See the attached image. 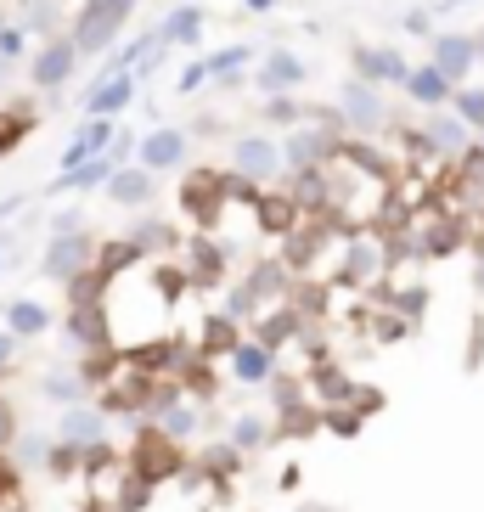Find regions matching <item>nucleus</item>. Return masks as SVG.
Returning <instances> with one entry per match:
<instances>
[{
  "label": "nucleus",
  "instance_id": "obj_1",
  "mask_svg": "<svg viewBox=\"0 0 484 512\" xmlns=\"http://www.w3.org/2000/svg\"><path fill=\"white\" fill-rule=\"evenodd\" d=\"M316 175H321V214L344 231H372L394 197V175L378 164V152L366 141H338L333 158L316 164Z\"/></svg>",
  "mask_w": 484,
  "mask_h": 512
},
{
  "label": "nucleus",
  "instance_id": "obj_2",
  "mask_svg": "<svg viewBox=\"0 0 484 512\" xmlns=\"http://www.w3.org/2000/svg\"><path fill=\"white\" fill-rule=\"evenodd\" d=\"M130 12H136V0H85L79 17H74V29H68L79 62H85V57H107L113 40L124 34V23H130Z\"/></svg>",
  "mask_w": 484,
  "mask_h": 512
},
{
  "label": "nucleus",
  "instance_id": "obj_3",
  "mask_svg": "<svg viewBox=\"0 0 484 512\" xmlns=\"http://www.w3.org/2000/svg\"><path fill=\"white\" fill-rule=\"evenodd\" d=\"M333 107H338V119H344L349 136H378L383 124H389V102H383V91L366 85V79H344Z\"/></svg>",
  "mask_w": 484,
  "mask_h": 512
},
{
  "label": "nucleus",
  "instance_id": "obj_4",
  "mask_svg": "<svg viewBox=\"0 0 484 512\" xmlns=\"http://www.w3.org/2000/svg\"><path fill=\"white\" fill-rule=\"evenodd\" d=\"M231 181L242 186H265V181H282V152H276V136H259V130H248V136H231Z\"/></svg>",
  "mask_w": 484,
  "mask_h": 512
},
{
  "label": "nucleus",
  "instance_id": "obj_5",
  "mask_svg": "<svg viewBox=\"0 0 484 512\" xmlns=\"http://www.w3.org/2000/svg\"><path fill=\"white\" fill-rule=\"evenodd\" d=\"M237 186L242 181H226V175H214V169H197V175H186V181H181V209L192 214L197 226H214L220 209L237 197Z\"/></svg>",
  "mask_w": 484,
  "mask_h": 512
},
{
  "label": "nucleus",
  "instance_id": "obj_6",
  "mask_svg": "<svg viewBox=\"0 0 484 512\" xmlns=\"http://www.w3.org/2000/svg\"><path fill=\"white\" fill-rule=\"evenodd\" d=\"M91 237L79 226H68V231H51V242H46V259H40V276L46 282H74V276H85V265H91Z\"/></svg>",
  "mask_w": 484,
  "mask_h": 512
},
{
  "label": "nucleus",
  "instance_id": "obj_7",
  "mask_svg": "<svg viewBox=\"0 0 484 512\" xmlns=\"http://www.w3.org/2000/svg\"><path fill=\"white\" fill-rule=\"evenodd\" d=\"M74 68H79V51H74V40H68V34H51L46 46L29 57L34 91H62V85L74 79Z\"/></svg>",
  "mask_w": 484,
  "mask_h": 512
},
{
  "label": "nucleus",
  "instance_id": "obj_8",
  "mask_svg": "<svg viewBox=\"0 0 484 512\" xmlns=\"http://www.w3.org/2000/svg\"><path fill=\"white\" fill-rule=\"evenodd\" d=\"M468 136H473L468 124L456 119V113H439V107H423V124L411 130V141H417V147H428L434 158H456L462 147H473Z\"/></svg>",
  "mask_w": 484,
  "mask_h": 512
},
{
  "label": "nucleus",
  "instance_id": "obj_9",
  "mask_svg": "<svg viewBox=\"0 0 484 512\" xmlns=\"http://www.w3.org/2000/svg\"><path fill=\"white\" fill-rule=\"evenodd\" d=\"M349 68H355V79H366V85H400L406 79V51H394V46H349Z\"/></svg>",
  "mask_w": 484,
  "mask_h": 512
},
{
  "label": "nucleus",
  "instance_id": "obj_10",
  "mask_svg": "<svg viewBox=\"0 0 484 512\" xmlns=\"http://www.w3.org/2000/svg\"><path fill=\"white\" fill-rule=\"evenodd\" d=\"M181 467H186V462H181V445H175L169 434H158V428H152V434L136 439V479L164 484V479H175Z\"/></svg>",
  "mask_w": 484,
  "mask_h": 512
},
{
  "label": "nucleus",
  "instance_id": "obj_11",
  "mask_svg": "<svg viewBox=\"0 0 484 512\" xmlns=\"http://www.w3.org/2000/svg\"><path fill=\"white\" fill-rule=\"evenodd\" d=\"M136 164L147 169V175L181 169V164H186V130H169V124H158V130L136 136Z\"/></svg>",
  "mask_w": 484,
  "mask_h": 512
},
{
  "label": "nucleus",
  "instance_id": "obj_12",
  "mask_svg": "<svg viewBox=\"0 0 484 512\" xmlns=\"http://www.w3.org/2000/svg\"><path fill=\"white\" fill-rule=\"evenodd\" d=\"M428 62H434L451 85H468V74L479 68V57H473V34H434V40H428Z\"/></svg>",
  "mask_w": 484,
  "mask_h": 512
},
{
  "label": "nucleus",
  "instance_id": "obj_13",
  "mask_svg": "<svg viewBox=\"0 0 484 512\" xmlns=\"http://www.w3.org/2000/svg\"><path fill=\"white\" fill-rule=\"evenodd\" d=\"M304 79H310V62L299 57V51H265V62H259V74H254V85L265 96H276V91H299Z\"/></svg>",
  "mask_w": 484,
  "mask_h": 512
},
{
  "label": "nucleus",
  "instance_id": "obj_14",
  "mask_svg": "<svg viewBox=\"0 0 484 512\" xmlns=\"http://www.w3.org/2000/svg\"><path fill=\"white\" fill-rule=\"evenodd\" d=\"M130 102H136V74L96 79L91 91H85V119H119Z\"/></svg>",
  "mask_w": 484,
  "mask_h": 512
},
{
  "label": "nucleus",
  "instance_id": "obj_15",
  "mask_svg": "<svg viewBox=\"0 0 484 512\" xmlns=\"http://www.w3.org/2000/svg\"><path fill=\"white\" fill-rule=\"evenodd\" d=\"M383 271V242L366 237V231H349V248H344V265H338V282L361 287Z\"/></svg>",
  "mask_w": 484,
  "mask_h": 512
},
{
  "label": "nucleus",
  "instance_id": "obj_16",
  "mask_svg": "<svg viewBox=\"0 0 484 512\" xmlns=\"http://www.w3.org/2000/svg\"><path fill=\"white\" fill-rule=\"evenodd\" d=\"M400 91H406V102L417 107V113H423V107H445L451 102V79L439 74L434 62H423V68H406V79H400Z\"/></svg>",
  "mask_w": 484,
  "mask_h": 512
},
{
  "label": "nucleus",
  "instance_id": "obj_17",
  "mask_svg": "<svg viewBox=\"0 0 484 512\" xmlns=\"http://www.w3.org/2000/svg\"><path fill=\"white\" fill-rule=\"evenodd\" d=\"M113 130H119L113 119H85L74 136H68V147H62V169H74V164H85V158H96V152H107Z\"/></svg>",
  "mask_w": 484,
  "mask_h": 512
},
{
  "label": "nucleus",
  "instance_id": "obj_18",
  "mask_svg": "<svg viewBox=\"0 0 484 512\" xmlns=\"http://www.w3.org/2000/svg\"><path fill=\"white\" fill-rule=\"evenodd\" d=\"M107 197L124 203V209H147L152 203V175L141 164H119L113 175H107Z\"/></svg>",
  "mask_w": 484,
  "mask_h": 512
},
{
  "label": "nucleus",
  "instance_id": "obj_19",
  "mask_svg": "<svg viewBox=\"0 0 484 512\" xmlns=\"http://www.w3.org/2000/svg\"><path fill=\"white\" fill-rule=\"evenodd\" d=\"M203 62H209V79H220L226 91H237L242 74H248V62H254V46H248V40H231V46L209 51Z\"/></svg>",
  "mask_w": 484,
  "mask_h": 512
},
{
  "label": "nucleus",
  "instance_id": "obj_20",
  "mask_svg": "<svg viewBox=\"0 0 484 512\" xmlns=\"http://www.w3.org/2000/svg\"><path fill=\"white\" fill-rule=\"evenodd\" d=\"M231 377H237V383H271V349L265 344H254V338H248V344H231Z\"/></svg>",
  "mask_w": 484,
  "mask_h": 512
},
{
  "label": "nucleus",
  "instance_id": "obj_21",
  "mask_svg": "<svg viewBox=\"0 0 484 512\" xmlns=\"http://www.w3.org/2000/svg\"><path fill=\"white\" fill-rule=\"evenodd\" d=\"M107 175H113V158L96 152V158H85L74 169H57V186L51 192H91V186H107Z\"/></svg>",
  "mask_w": 484,
  "mask_h": 512
},
{
  "label": "nucleus",
  "instance_id": "obj_22",
  "mask_svg": "<svg viewBox=\"0 0 484 512\" xmlns=\"http://www.w3.org/2000/svg\"><path fill=\"white\" fill-rule=\"evenodd\" d=\"M62 439H68V445H102V439H107V417H102V411H91V406H68V411H62Z\"/></svg>",
  "mask_w": 484,
  "mask_h": 512
},
{
  "label": "nucleus",
  "instance_id": "obj_23",
  "mask_svg": "<svg viewBox=\"0 0 484 512\" xmlns=\"http://www.w3.org/2000/svg\"><path fill=\"white\" fill-rule=\"evenodd\" d=\"M46 327H51L46 304H34V299H12V304H6V332H12V338H34V332H46Z\"/></svg>",
  "mask_w": 484,
  "mask_h": 512
},
{
  "label": "nucleus",
  "instance_id": "obj_24",
  "mask_svg": "<svg viewBox=\"0 0 484 512\" xmlns=\"http://www.w3.org/2000/svg\"><path fill=\"white\" fill-rule=\"evenodd\" d=\"M164 34H169V46H197V40H203V12L181 0V6L164 17Z\"/></svg>",
  "mask_w": 484,
  "mask_h": 512
},
{
  "label": "nucleus",
  "instance_id": "obj_25",
  "mask_svg": "<svg viewBox=\"0 0 484 512\" xmlns=\"http://www.w3.org/2000/svg\"><path fill=\"white\" fill-rule=\"evenodd\" d=\"M462 197H484V147H462L456 152V181Z\"/></svg>",
  "mask_w": 484,
  "mask_h": 512
},
{
  "label": "nucleus",
  "instance_id": "obj_26",
  "mask_svg": "<svg viewBox=\"0 0 484 512\" xmlns=\"http://www.w3.org/2000/svg\"><path fill=\"white\" fill-rule=\"evenodd\" d=\"M158 434H169L175 445H181V439H192L197 434V411L181 406V400H169V406L158 411Z\"/></svg>",
  "mask_w": 484,
  "mask_h": 512
},
{
  "label": "nucleus",
  "instance_id": "obj_27",
  "mask_svg": "<svg viewBox=\"0 0 484 512\" xmlns=\"http://www.w3.org/2000/svg\"><path fill=\"white\" fill-rule=\"evenodd\" d=\"M451 102H456V119L468 124V130H479V136H484V85H456Z\"/></svg>",
  "mask_w": 484,
  "mask_h": 512
},
{
  "label": "nucleus",
  "instance_id": "obj_28",
  "mask_svg": "<svg viewBox=\"0 0 484 512\" xmlns=\"http://www.w3.org/2000/svg\"><path fill=\"white\" fill-rule=\"evenodd\" d=\"M40 389H46L51 406H79V394H85V377H79V372H51Z\"/></svg>",
  "mask_w": 484,
  "mask_h": 512
},
{
  "label": "nucleus",
  "instance_id": "obj_29",
  "mask_svg": "<svg viewBox=\"0 0 484 512\" xmlns=\"http://www.w3.org/2000/svg\"><path fill=\"white\" fill-rule=\"evenodd\" d=\"M29 130H34V113H29V107H23V113H17V107H0V158H6L17 141L29 136Z\"/></svg>",
  "mask_w": 484,
  "mask_h": 512
},
{
  "label": "nucleus",
  "instance_id": "obj_30",
  "mask_svg": "<svg viewBox=\"0 0 484 512\" xmlns=\"http://www.w3.org/2000/svg\"><path fill=\"white\" fill-rule=\"evenodd\" d=\"M304 113H310V107H304L293 91H276V96H265V119H271V124H288V130H293V124H299Z\"/></svg>",
  "mask_w": 484,
  "mask_h": 512
},
{
  "label": "nucleus",
  "instance_id": "obj_31",
  "mask_svg": "<svg viewBox=\"0 0 484 512\" xmlns=\"http://www.w3.org/2000/svg\"><path fill=\"white\" fill-rule=\"evenodd\" d=\"M46 467L57 473V479H68V473H79V467H85V445H68V439H57V445L46 451Z\"/></svg>",
  "mask_w": 484,
  "mask_h": 512
},
{
  "label": "nucleus",
  "instance_id": "obj_32",
  "mask_svg": "<svg viewBox=\"0 0 484 512\" xmlns=\"http://www.w3.org/2000/svg\"><path fill=\"white\" fill-rule=\"evenodd\" d=\"M265 439H271V428H265L259 417H237V422H231V451H259Z\"/></svg>",
  "mask_w": 484,
  "mask_h": 512
},
{
  "label": "nucleus",
  "instance_id": "obj_33",
  "mask_svg": "<svg viewBox=\"0 0 484 512\" xmlns=\"http://www.w3.org/2000/svg\"><path fill=\"white\" fill-rule=\"evenodd\" d=\"M29 57V29H23V23H0V62H23Z\"/></svg>",
  "mask_w": 484,
  "mask_h": 512
},
{
  "label": "nucleus",
  "instance_id": "obj_34",
  "mask_svg": "<svg viewBox=\"0 0 484 512\" xmlns=\"http://www.w3.org/2000/svg\"><path fill=\"white\" fill-rule=\"evenodd\" d=\"M46 451H51V439H46V434H17L12 467H40V462H46Z\"/></svg>",
  "mask_w": 484,
  "mask_h": 512
},
{
  "label": "nucleus",
  "instance_id": "obj_35",
  "mask_svg": "<svg viewBox=\"0 0 484 512\" xmlns=\"http://www.w3.org/2000/svg\"><path fill=\"white\" fill-rule=\"evenodd\" d=\"M203 85H209V62H203V57H192V62L181 68V79H175V91H181V96H192V91H203Z\"/></svg>",
  "mask_w": 484,
  "mask_h": 512
},
{
  "label": "nucleus",
  "instance_id": "obj_36",
  "mask_svg": "<svg viewBox=\"0 0 484 512\" xmlns=\"http://www.w3.org/2000/svg\"><path fill=\"white\" fill-rule=\"evenodd\" d=\"M406 34H423V40H434V12H423V6H417V12H406Z\"/></svg>",
  "mask_w": 484,
  "mask_h": 512
},
{
  "label": "nucleus",
  "instance_id": "obj_37",
  "mask_svg": "<svg viewBox=\"0 0 484 512\" xmlns=\"http://www.w3.org/2000/svg\"><path fill=\"white\" fill-rule=\"evenodd\" d=\"M12 490H17V467H12V456L0 451V501H12Z\"/></svg>",
  "mask_w": 484,
  "mask_h": 512
},
{
  "label": "nucleus",
  "instance_id": "obj_38",
  "mask_svg": "<svg viewBox=\"0 0 484 512\" xmlns=\"http://www.w3.org/2000/svg\"><path fill=\"white\" fill-rule=\"evenodd\" d=\"M12 428H17V417H12V406H6V400H0V445H6V439H12Z\"/></svg>",
  "mask_w": 484,
  "mask_h": 512
},
{
  "label": "nucleus",
  "instance_id": "obj_39",
  "mask_svg": "<svg viewBox=\"0 0 484 512\" xmlns=\"http://www.w3.org/2000/svg\"><path fill=\"white\" fill-rule=\"evenodd\" d=\"M12 349H17V338H12V332H0V372L12 366Z\"/></svg>",
  "mask_w": 484,
  "mask_h": 512
},
{
  "label": "nucleus",
  "instance_id": "obj_40",
  "mask_svg": "<svg viewBox=\"0 0 484 512\" xmlns=\"http://www.w3.org/2000/svg\"><path fill=\"white\" fill-rule=\"evenodd\" d=\"M271 6H276V0H248V12H254V17H265Z\"/></svg>",
  "mask_w": 484,
  "mask_h": 512
},
{
  "label": "nucleus",
  "instance_id": "obj_41",
  "mask_svg": "<svg viewBox=\"0 0 484 512\" xmlns=\"http://www.w3.org/2000/svg\"><path fill=\"white\" fill-rule=\"evenodd\" d=\"M456 6H473V0H439V12H456Z\"/></svg>",
  "mask_w": 484,
  "mask_h": 512
},
{
  "label": "nucleus",
  "instance_id": "obj_42",
  "mask_svg": "<svg viewBox=\"0 0 484 512\" xmlns=\"http://www.w3.org/2000/svg\"><path fill=\"white\" fill-rule=\"evenodd\" d=\"M479 287H484V254H479Z\"/></svg>",
  "mask_w": 484,
  "mask_h": 512
}]
</instances>
